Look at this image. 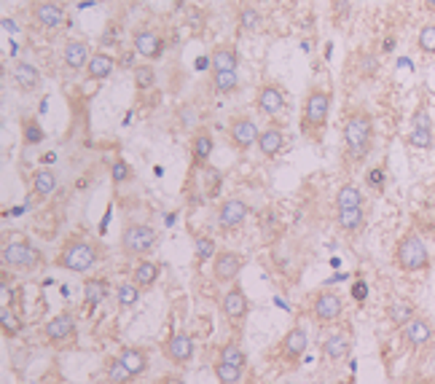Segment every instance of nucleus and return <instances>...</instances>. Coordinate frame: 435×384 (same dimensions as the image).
Here are the masks:
<instances>
[{"label":"nucleus","instance_id":"29","mask_svg":"<svg viewBox=\"0 0 435 384\" xmlns=\"http://www.w3.org/2000/svg\"><path fill=\"white\" fill-rule=\"evenodd\" d=\"M237 49L232 43H218L210 54V67L213 70H237Z\"/></svg>","mask_w":435,"mask_h":384},{"label":"nucleus","instance_id":"20","mask_svg":"<svg viewBox=\"0 0 435 384\" xmlns=\"http://www.w3.org/2000/svg\"><path fill=\"white\" fill-rule=\"evenodd\" d=\"M352 352V339H350V333L344 331H333L328 333L326 339H323V355H326L328 360H344L347 355Z\"/></svg>","mask_w":435,"mask_h":384},{"label":"nucleus","instance_id":"3","mask_svg":"<svg viewBox=\"0 0 435 384\" xmlns=\"http://www.w3.org/2000/svg\"><path fill=\"white\" fill-rule=\"evenodd\" d=\"M100 261V252L92 242H86L81 237H70L65 242V248L59 250L54 264L59 269H68V272H76V274H83V272H89L92 266Z\"/></svg>","mask_w":435,"mask_h":384},{"label":"nucleus","instance_id":"9","mask_svg":"<svg viewBox=\"0 0 435 384\" xmlns=\"http://www.w3.org/2000/svg\"><path fill=\"white\" fill-rule=\"evenodd\" d=\"M193 352H196V344H193L191 333L177 331L164 342V358L169 363H175V366H189L193 360Z\"/></svg>","mask_w":435,"mask_h":384},{"label":"nucleus","instance_id":"24","mask_svg":"<svg viewBox=\"0 0 435 384\" xmlns=\"http://www.w3.org/2000/svg\"><path fill=\"white\" fill-rule=\"evenodd\" d=\"M213 148H215V140L207 129L193 134L191 137V161H193V167H204L213 156Z\"/></svg>","mask_w":435,"mask_h":384},{"label":"nucleus","instance_id":"44","mask_svg":"<svg viewBox=\"0 0 435 384\" xmlns=\"http://www.w3.org/2000/svg\"><path fill=\"white\" fill-rule=\"evenodd\" d=\"M196 258L204 261V258H215V245L210 237H196Z\"/></svg>","mask_w":435,"mask_h":384},{"label":"nucleus","instance_id":"21","mask_svg":"<svg viewBox=\"0 0 435 384\" xmlns=\"http://www.w3.org/2000/svg\"><path fill=\"white\" fill-rule=\"evenodd\" d=\"M403 336H406V342L411 347H427L430 342H433V325H430V320L427 318H417L408 322L406 328H403Z\"/></svg>","mask_w":435,"mask_h":384},{"label":"nucleus","instance_id":"25","mask_svg":"<svg viewBox=\"0 0 435 384\" xmlns=\"http://www.w3.org/2000/svg\"><path fill=\"white\" fill-rule=\"evenodd\" d=\"M119 360H121L124 366L129 368V371L137 376H143V373L148 371L150 360H148V352L143 349V347H121V352H119Z\"/></svg>","mask_w":435,"mask_h":384},{"label":"nucleus","instance_id":"8","mask_svg":"<svg viewBox=\"0 0 435 384\" xmlns=\"http://www.w3.org/2000/svg\"><path fill=\"white\" fill-rule=\"evenodd\" d=\"M258 134L261 129L250 116H234L229 121V140L237 151H250L253 146H258Z\"/></svg>","mask_w":435,"mask_h":384},{"label":"nucleus","instance_id":"15","mask_svg":"<svg viewBox=\"0 0 435 384\" xmlns=\"http://www.w3.org/2000/svg\"><path fill=\"white\" fill-rule=\"evenodd\" d=\"M32 16H35V22L46 30H56V27L65 25V19H68V13L65 8L54 3V0H38L35 6H32Z\"/></svg>","mask_w":435,"mask_h":384},{"label":"nucleus","instance_id":"42","mask_svg":"<svg viewBox=\"0 0 435 384\" xmlns=\"http://www.w3.org/2000/svg\"><path fill=\"white\" fill-rule=\"evenodd\" d=\"M135 83L140 86V89H150V86H156V73H153V67L150 65L135 67Z\"/></svg>","mask_w":435,"mask_h":384},{"label":"nucleus","instance_id":"28","mask_svg":"<svg viewBox=\"0 0 435 384\" xmlns=\"http://www.w3.org/2000/svg\"><path fill=\"white\" fill-rule=\"evenodd\" d=\"M414 318H417V309H414V304L406 301V298H395V301H390V306H387V320L393 322L395 328H406Z\"/></svg>","mask_w":435,"mask_h":384},{"label":"nucleus","instance_id":"49","mask_svg":"<svg viewBox=\"0 0 435 384\" xmlns=\"http://www.w3.org/2000/svg\"><path fill=\"white\" fill-rule=\"evenodd\" d=\"M156 384H186V382H183L180 376H175V373H164V376Z\"/></svg>","mask_w":435,"mask_h":384},{"label":"nucleus","instance_id":"16","mask_svg":"<svg viewBox=\"0 0 435 384\" xmlns=\"http://www.w3.org/2000/svg\"><path fill=\"white\" fill-rule=\"evenodd\" d=\"M220 306H223V315L232 320V322H242V320L247 318V312H250V301H247L245 291H242L239 285H232V288L226 291Z\"/></svg>","mask_w":435,"mask_h":384},{"label":"nucleus","instance_id":"51","mask_svg":"<svg viewBox=\"0 0 435 384\" xmlns=\"http://www.w3.org/2000/svg\"><path fill=\"white\" fill-rule=\"evenodd\" d=\"M81 3H97V0H81Z\"/></svg>","mask_w":435,"mask_h":384},{"label":"nucleus","instance_id":"2","mask_svg":"<svg viewBox=\"0 0 435 384\" xmlns=\"http://www.w3.org/2000/svg\"><path fill=\"white\" fill-rule=\"evenodd\" d=\"M374 143V119L366 110H354L344 124V148L352 161H363Z\"/></svg>","mask_w":435,"mask_h":384},{"label":"nucleus","instance_id":"30","mask_svg":"<svg viewBox=\"0 0 435 384\" xmlns=\"http://www.w3.org/2000/svg\"><path fill=\"white\" fill-rule=\"evenodd\" d=\"M336 223H339L341 231L347 234H357L363 223H366V212L363 207H350V210H336Z\"/></svg>","mask_w":435,"mask_h":384},{"label":"nucleus","instance_id":"32","mask_svg":"<svg viewBox=\"0 0 435 384\" xmlns=\"http://www.w3.org/2000/svg\"><path fill=\"white\" fill-rule=\"evenodd\" d=\"M32 191H35L38 199L52 197L56 191V175L52 170H38V173L32 175Z\"/></svg>","mask_w":435,"mask_h":384},{"label":"nucleus","instance_id":"19","mask_svg":"<svg viewBox=\"0 0 435 384\" xmlns=\"http://www.w3.org/2000/svg\"><path fill=\"white\" fill-rule=\"evenodd\" d=\"M285 132L277 127V124H269L266 129H261L258 134V151L266 156V159H274L277 153H282V148H285Z\"/></svg>","mask_w":435,"mask_h":384},{"label":"nucleus","instance_id":"53","mask_svg":"<svg viewBox=\"0 0 435 384\" xmlns=\"http://www.w3.org/2000/svg\"><path fill=\"white\" fill-rule=\"evenodd\" d=\"M247 384H253V382H247Z\"/></svg>","mask_w":435,"mask_h":384},{"label":"nucleus","instance_id":"14","mask_svg":"<svg viewBox=\"0 0 435 384\" xmlns=\"http://www.w3.org/2000/svg\"><path fill=\"white\" fill-rule=\"evenodd\" d=\"M256 107H258V113H263V116H277V113H282V107H285V94H282V89L277 86V83H263L258 89V94H256Z\"/></svg>","mask_w":435,"mask_h":384},{"label":"nucleus","instance_id":"1","mask_svg":"<svg viewBox=\"0 0 435 384\" xmlns=\"http://www.w3.org/2000/svg\"><path fill=\"white\" fill-rule=\"evenodd\" d=\"M330 105H333V94L328 92V89L312 86L306 92L304 105H301V132H304V137L320 140V134H323V129H326L328 124Z\"/></svg>","mask_w":435,"mask_h":384},{"label":"nucleus","instance_id":"5","mask_svg":"<svg viewBox=\"0 0 435 384\" xmlns=\"http://www.w3.org/2000/svg\"><path fill=\"white\" fill-rule=\"evenodd\" d=\"M159 245V231L148 223H126L121 231V250L132 258H145Z\"/></svg>","mask_w":435,"mask_h":384},{"label":"nucleus","instance_id":"12","mask_svg":"<svg viewBox=\"0 0 435 384\" xmlns=\"http://www.w3.org/2000/svg\"><path fill=\"white\" fill-rule=\"evenodd\" d=\"M250 207H247L242 199H226L220 207H218V228L220 231H234L247 221Z\"/></svg>","mask_w":435,"mask_h":384},{"label":"nucleus","instance_id":"38","mask_svg":"<svg viewBox=\"0 0 435 384\" xmlns=\"http://www.w3.org/2000/svg\"><path fill=\"white\" fill-rule=\"evenodd\" d=\"M0 328H3V336H6V339H16L19 331H22V320L11 312V306H3V309H0Z\"/></svg>","mask_w":435,"mask_h":384},{"label":"nucleus","instance_id":"4","mask_svg":"<svg viewBox=\"0 0 435 384\" xmlns=\"http://www.w3.org/2000/svg\"><path fill=\"white\" fill-rule=\"evenodd\" d=\"M395 266L400 272H408V274L424 272L430 266V252H427V245H424V239L419 234L408 231L406 237L398 242V248H395Z\"/></svg>","mask_w":435,"mask_h":384},{"label":"nucleus","instance_id":"27","mask_svg":"<svg viewBox=\"0 0 435 384\" xmlns=\"http://www.w3.org/2000/svg\"><path fill=\"white\" fill-rule=\"evenodd\" d=\"M159 274H162V269H159V264H156V261L140 258V261H137V266L132 269V282H135V285H140L143 291H148V288H153V285H156Z\"/></svg>","mask_w":435,"mask_h":384},{"label":"nucleus","instance_id":"31","mask_svg":"<svg viewBox=\"0 0 435 384\" xmlns=\"http://www.w3.org/2000/svg\"><path fill=\"white\" fill-rule=\"evenodd\" d=\"M108 298V282L105 279H86L83 282V301L89 306H100Z\"/></svg>","mask_w":435,"mask_h":384},{"label":"nucleus","instance_id":"7","mask_svg":"<svg viewBox=\"0 0 435 384\" xmlns=\"http://www.w3.org/2000/svg\"><path fill=\"white\" fill-rule=\"evenodd\" d=\"M247 258L237 250H218L213 258V279L218 285H226L239 277V272L245 269Z\"/></svg>","mask_w":435,"mask_h":384},{"label":"nucleus","instance_id":"35","mask_svg":"<svg viewBox=\"0 0 435 384\" xmlns=\"http://www.w3.org/2000/svg\"><path fill=\"white\" fill-rule=\"evenodd\" d=\"M213 86L218 94H232L239 89V76L237 70H213Z\"/></svg>","mask_w":435,"mask_h":384},{"label":"nucleus","instance_id":"11","mask_svg":"<svg viewBox=\"0 0 435 384\" xmlns=\"http://www.w3.org/2000/svg\"><path fill=\"white\" fill-rule=\"evenodd\" d=\"M408 146L417 148V151H430L433 148V121L427 107L422 105L414 119H411V132H408Z\"/></svg>","mask_w":435,"mask_h":384},{"label":"nucleus","instance_id":"50","mask_svg":"<svg viewBox=\"0 0 435 384\" xmlns=\"http://www.w3.org/2000/svg\"><path fill=\"white\" fill-rule=\"evenodd\" d=\"M422 3H424V6L430 8V11H435V0H422Z\"/></svg>","mask_w":435,"mask_h":384},{"label":"nucleus","instance_id":"39","mask_svg":"<svg viewBox=\"0 0 435 384\" xmlns=\"http://www.w3.org/2000/svg\"><path fill=\"white\" fill-rule=\"evenodd\" d=\"M218 360H226V363H232V366H239V368H245L247 366V355L242 352V347L234 344V342H229V344L220 347Z\"/></svg>","mask_w":435,"mask_h":384},{"label":"nucleus","instance_id":"17","mask_svg":"<svg viewBox=\"0 0 435 384\" xmlns=\"http://www.w3.org/2000/svg\"><path fill=\"white\" fill-rule=\"evenodd\" d=\"M43 333H46V339H49L52 344L68 342V339L76 336V320H73L70 312H59V315H54V318L46 322Z\"/></svg>","mask_w":435,"mask_h":384},{"label":"nucleus","instance_id":"22","mask_svg":"<svg viewBox=\"0 0 435 384\" xmlns=\"http://www.w3.org/2000/svg\"><path fill=\"white\" fill-rule=\"evenodd\" d=\"M11 78H14L19 92H35L41 86V73L30 62H16L14 70H11Z\"/></svg>","mask_w":435,"mask_h":384},{"label":"nucleus","instance_id":"43","mask_svg":"<svg viewBox=\"0 0 435 384\" xmlns=\"http://www.w3.org/2000/svg\"><path fill=\"white\" fill-rule=\"evenodd\" d=\"M43 140V129L38 121H25V143L28 146H38Z\"/></svg>","mask_w":435,"mask_h":384},{"label":"nucleus","instance_id":"23","mask_svg":"<svg viewBox=\"0 0 435 384\" xmlns=\"http://www.w3.org/2000/svg\"><path fill=\"white\" fill-rule=\"evenodd\" d=\"M89 59H92V52H89V43H83V40H70L62 52V62L70 70H86Z\"/></svg>","mask_w":435,"mask_h":384},{"label":"nucleus","instance_id":"41","mask_svg":"<svg viewBox=\"0 0 435 384\" xmlns=\"http://www.w3.org/2000/svg\"><path fill=\"white\" fill-rule=\"evenodd\" d=\"M417 46L422 54H435V25H424L417 35Z\"/></svg>","mask_w":435,"mask_h":384},{"label":"nucleus","instance_id":"47","mask_svg":"<svg viewBox=\"0 0 435 384\" xmlns=\"http://www.w3.org/2000/svg\"><path fill=\"white\" fill-rule=\"evenodd\" d=\"M360 70H363L366 76H374V73L379 70V65H376V57H371V54H368V57H363V67H360Z\"/></svg>","mask_w":435,"mask_h":384},{"label":"nucleus","instance_id":"33","mask_svg":"<svg viewBox=\"0 0 435 384\" xmlns=\"http://www.w3.org/2000/svg\"><path fill=\"white\" fill-rule=\"evenodd\" d=\"M350 207H363V194L354 183H344L336 194V210H350Z\"/></svg>","mask_w":435,"mask_h":384},{"label":"nucleus","instance_id":"46","mask_svg":"<svg viewBox=\"0 0 435 384\" xmlns=\"http://www.w3.org/2000/svg\"><path fill=\"white\" fill-rule=\"evenodd\" d=\"M352 296H354V301H360V304L368 298V285L363 282V279H357V282L352 285Z\"/></svg>","mask_w":435,"mask_h":384},{"label":"nucleus","instance_id":"10","mask_svg":"<svg viewBox=\"0 0 435 384\" xmlns=\"http://www.w3.org/2000/svg\"><path fill=\"white\" fill-rule=\"evenodd\" d=\"M312 312H314V320H317L320 325H330V322H336V320L341 318V312H344V301H341L339 293L320 291L317 296H314Z\"/></svg>","mask_w":435,"mask_h":384},{"label":"nucleus","instance_id":"26","mask_svg":"<svg viewBox=\"0 0 435 384\" xmlns=\"http://www.w3.org/2000/svg\"><path fill=\"white\" fill-rule=\"evenodd\" d=\"M113 70H116V59L105 52H97V54H92V59H89V65H86V78L105 81L108 76H113Z\"/></svg>","mask_w":435,"mask_h":384},{"label":"nucleus","instance_id":"13","mask_svg":"<svg viewBox=\"0 0 435 384\" xmlns=\"http://www.w3.org/2000/svg\"><path fill=\"white\" fill-rule=\"evenodd\" d=\"M306 347H309V336H306V331L301 328V325H293L290 331L282 336V342H280V352H282V358H285V363H299L301 355L306 352Z\"/></svg>","mask_w":435,"mask_h":384},{"label":"nucleus","instance_id":"34","mask_svg":"<svg viewBox=\"0 0 435 384\" xmlns=\"http://www.w3.org/2000/svg\"><path fill=\"white\" fill-rule=\"evenodd\" d=\"M105 379H108L110 384H132L135 382V373L129 371L121 360H119V355H116V358H110L108 366H105Z\"/></svg>","mask_w":435,"mask_h":384},{"label":"nucleus","instance_id":"18","mask_svg":"<svg viewBox=\"0 0 435 384\" xmlns=\"http://www.w3.org/2000/svg\"><path fill=\"white\" fill-rule=\"evenodd\" d=\"M132 46H135V54H140L143 59H150V62L164 54V40L153 30H137L135 38H132Z\"/></svg>","mask_w":435,"mask_h":384},{"label":"nucleus","instance_id":"48","mask_svg":"<svg viewBox=\"0 0 435 384\" xmlns=\"http://www.w3.org/2000/svg\"><path fill=\"white\" fill-rule=\"evenodd\" d=\"M126 178H129L126 164H116V167H113V180H126Z\"/></svg>","mask_w":435,"mask_h":384},{"label":"nucleus","instance_id":"6","mask_svg":"<svg viewBox=\"0 0 435 384\" xmlns=\"http://www.w3.org/2000/svg\"><path fill=\"white\" fill-rule=\"evenodd\" d=\"M43 264V255L38 248H32L30 242H8L3 248V266L16 269V272H32Z\"/></svg>","mask_w":435,"mask_h":384},{"label":"nucleus","instance_id":"40","mask_svg":"<svg viewBox=\"0 0 435 384\" xmlns=\"http://www.w3.org/2000/svg\"><path fill=\"white\" fill-rule=\"evenodd\" d=\"M239 27H242V33H256L261 27V13L253 6H245L239 11Z\"/></svg>","mask_w":435,"mask_h":384},{"label":"nucleus","instance_id":"36","mask_svg":"<svg viewBox=\"0 0 435 384\" xmlns=\"http://www.w3.org/2000/svg\"><path fill=\"white\" fill-rule=\"evenodd\" d=\"M140 293H143V288H140V285H135L132 279L121 282V285L116 288V298H119V306H121V309H132V306L140 301Z\"/></svg>","mask_w":435,"mask_h":384},{"label":"nucleus","instance_id":"52","mask_svg":"<svg viewBox=\"0 0 435 384\" xmlns=\"http://www.w3.org/2000/svg\"><path fill=\"white\" fill-rule=\"evenodd\" d=\"M336 384H347V382H336Z\"/></svg>","mask_w":435,"mask_h":384},{"label":"nucleus","instance_id":"45","mask_svg":"<svg viewBox=\"0 0 435 384\" xmlns=\"http://www.w3.org/2000/svg\"><path fill=\"white\" fill-rule=\"evenodd\" d=\"M366 180H368V186L376 188V191L381 194V191H384V180H387V175H384V167H374V170H368Z\"/></svg>","mask_w":435,"mask_h":384},{"label":"nucleus","instance_id":"37","mask_svg":"<svg viewBox=\"0 0 435 384\" xmlns=\"http://www.w3.org/2000/svg\"><path fill=\"white\" fill-rule=\"evenodd\" d=\"M215 376L220 384H239L242 382V373L245 368H239V366H232V363H226V360H215Z\"/></svg>","mask_w":435,"mask_h":384}]
</instances>
